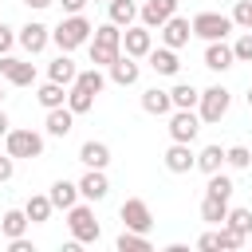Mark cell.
Wrapping results in <instances>:
<instances>
[{"label":"cell","instance_id":"f907efd6","mask_svg":"<svg viewBox=\"0 0 252 252\" xmlns=\"http://www.w3.org/2000/svg\"><path fill=\"white\" fill-rule=\"evenodd\" d=\"M248 32H252V28H248Z\"/></svg>","mask_w":252,"mask_h":252},{"label":"cell","instance_id":"30bf717a","mask_svg":"<svg viewBox=\"0 0 252 252\" xmlns=\"http://www.w3.org/2000/svg\"><path fill=\"white\" fill-rule=\"evenodd\" d=\"M16 43H20L28 55H39V51L51 43V28H47V24H39V20H32V24H24V28L16 32Z\"/></svg>","mask_w":252,"mask_h":252},{"label":"cell","instance_id":"1f68e13d","mask_svg":"<svg viewBox=\"0 0 252 252\" xmlns=\"http://www.w3.org/2000/svg\"><path fill=\"white\" fill-rule=\"evenodd\" d=\"M71 87H83V91H91V94H102L106 75H102V67H87V71H79V75H75V83H71Z\"/></svg>","mask_w":252,"mask_h":252},{"label":"cell","instance_id":"ba28073f","mask_svg":"<svg viewBox=\"0 0 252 252\" xmlns=\"http://www.w3.org/2000/svg\"><path fill=\"white\" fill-rule=\"evenodd\" d=\"M169 138L173 142H193L201 134V114L197 110H169Z\"/></svg>","mask_w":252,"mask_h":252},{"label":"cell","instance_id":"f35d334b","mask_svg":"<svg viewBox=\"0 0 252 252\" xmlns=\"http://www.w3.org/2000/svg\"><path fill=\"white\" fill-rule=\"evenodd\" d=\"M232 55H236V63H252V32L236 35V43H232Z\"/></svg>","mask_w":252,"mask_h":252},{"label":"cell","instance_id":"60d3db41","mask_svg":"<svg viewBox=\"0 0 252 252\" xmlns=\"http://www.w3.org/2000/svg\"><path fill=\"white\" fill-rule=\"evenodd\" d=\"M12 173H16V158H12V154H4V158H0V185H4V181H12Z\"/></svg>","mask_w":252,"mask_h":252},{"label":"cell","instance_id":"8992f818","mask_svg":"<svg viewBox=\"0 0 252 252\" xmlns=\"http://www.w3.org/2000/svg\"><path fill=\"white\" fill-rule=\"evenodd\" d=\"M4 154H12V158H39L43 154V134H35V130H8L4 134Z\"/></svg>","mask_w":252,"mask_h":252},{"label":"cell","instance_id":"d6a6232c","mask_svg":"<svg viewBox=\"0 0 252 252\" xmlns=\"http://www.w3.org/2000/svg\"><path fill=\"white\" fill-rule=\"evenodd\" d=\"M224 224L232 228V232H240V236H252V209H232L228 205V217H224Z\"/></svg>","mask_w":252,"mask_h":252},{"label":"cell","instance_id":"ac0fdd59","mask_svg":"<svg viewBox=\"0 0 252 252\" xmlns=\"http://www.w3.org/2000/svg\"><path fill=\"white\" fill-rule=\"evenodd\" d=\"M146 59H150V67H154L158 75H169V79H173V75L181 71L177 51H173V47H165V43H161V47H150V55H146Z\"/></svg>","mask_w":252,"mask_h":252},{"label":"cell","instance_id":"7c38bea8","mask_svg":"<svg viewBox=\"0 0 252 252\" xmlns=\"http://www.w3.org/2000/svg\"><path fill=\"white\" fill-rule=\"evenodd\" d=\"M158 32H161V43H165V47L181 51V47L189 43V35H193V24H189L185 16H177V12H173V16H169V20L158 28Z\"/></svg>","mask_w":252,"mask_h":252},{"label":"cell","instance_id":"bcb514c9","mask_svg":"<svg viewBox=\"0 0 252 252\" xmlns=\"http://www.w3.org/2000/svg\"><path fill=\"white\" fill-rule=\"evenodd\" d=\"M8 130H12V122H8V114H4V106H0V138H4Z\"/></svg>","mask_w":252,"mask_h":252},{"label":"cell","instance_id":"277c9868","mask_svg":"<svg viewBox=\"0 0 252 252\" xmlns=\"http://www.w3.org/2000/svg\"><path fill=\"white\" fill-rule=\"evenodd\" d=\"M228 106H232V91L228 87H205L201 91V98H197V114H201V122H220L224 114H228Z\"/></svg>","mask_w":252,"mask_h":252},{"label":"cell","instance_id":"5bb4252c","mask_svg":"<svg viewBox=\"0 0 252 252\" xmlns=\"http://www.w3.org/2000/svg\"><path fill=\"white\" fill-rule=\"evenodd\" d=\"M106 71H110L106 79H110V83H118V87H134V83H138V75H142L138 59H134V55H126V51H122V55H118Z\"/></svg>","mask_w":252,"mask_h":252},{"label":"cell","instance_id":"f6af8a7d","mask_svg":"<svg viewBox=\"0 0 252 252\" xmlns=\"http://www.w3.org/2000/svg\"><path fill=\"white\" fill-rule=\"evenodd\" d=\"M24 4H28V8H35V12H43V8H51L55 0H24Z\"/></svg>","mask_w":252,"mask_h":252},{"label":"cell","instance_id":"484cf974","mask_svg":"<svg viewBox=\"0 0 252 252\" xmlns=\"http://www.w3.org/2000/svg\"><path fill=\"white\" fill-rule=\"evenodd\" d=\"M220 165H224V150H220L217 142H213V146H205V150H197V161H193V169H201V173L209 177V173H217Z\"/></svg>","mask_w":252,"mask_h":252},{"label":"cell","instance_id":"f546056e","mask_svg":"<svg viewBox=\"0 0 252 252\" xmlns=\"http://www.w3.org/2000/svg\"><path fill=\"white\" fill-rule=\"evenodd\" d=\"M114 248H118V252H150L154 244H150V232H134V228H122V236L114 240Z\"/></svg>","mask_w":252,"mask_h":252},{"label":"cell","instance_id":"7a4b0ae2","mask_svg":"<svg viewBox=\"0 0 252 252\" xmlns=\"http://www.w3.org/2000/svg\"><path fill=\"white\" fill-rule=\"evenodd\" d=\"M91 32H94V24H91L83 12H75V16H63V20L51 28V43H55L59 51H75V47H83V43L91 39Z\"/></svg>","mask_w":252,"mask_h":252},{"label":"cell","instance_id":"681fc988","mask_svg":"<svg viewBox=\"0 0 252 252\" xmlns=\"http://www.w3.org/2000/svg\"><path fill=\"white\" fill-rule=\"evenodd\" d=\"M94 4H106V0H94Z\"/></svg>","mask_w":252,"mask_h":252},{"label":"cell","instance_id":"2e32d148","mask_svg":"<svg viewBox=\"0 0 252 252\" xmlns=\"http://www.w3.org/2000/svg\"><path fill=\"white\" fill-rule=\"evenodd\" d=\"M106 193H110L106 169H87V173L79 177V197H87V201H102Z\"/></svg>","mask_w":252,"mask_h":252},{"label":"cell","instance_id":"7dc6e473","mask_svg":"<svg viewBox=\"0 0 252 252\" xmlns=\"http://www.w3.org/2000/svg\"><path fill=\"white\" fill-rule=\"evenodd\" d=\"M244 98H248V106H252V87H248V94H244Z\"/></svg>","mask_w":252,"mask_h":252},{"label":"cell","instance_id":"ab89813d","mask_svg":"<svg viewBox=\"0 0 252 252\" xmlns=\"http://www.w3.org/2000/svg\"><path fill=\"white\" fill-rule=\"evenodd\" d=\"M12 43H16V32H12L8 24H0V55H8V51H12Z\"/></svg>","mask_w":252,"mask_h":252},{"label":"cell","instance_id":"ffe728a7","mask_svg":"<svg viewBox=\"0 0 252 252\" xmlns=\"http://www.w3.org/2000/svg\"><path fill=\"white\" fill-rule=\"evenodd\" d=\"M43 126H47V134H51V138H67V134H71V126H75V110H71L67 102H63V106H51Z\"/></svg>","mask_w":252,"mask_h":252},{"label":"cell","instance_id":"4fadbf2b","mask_svg":"<svg viewBox=\"0 0 252 252\" xmlns=\"http://www.w3.org/2000/svg\"><path fill=\"white\" fill-rule=\"evenodd\" d=\"M177 4H181V0H146V4L138 8V20H142L146 28H161V24L177 12Z\"/></svg>","mask_w":252,"mask_h":252},{"label":"cell","instance_id":"e0dca14e","mask_svg":"<svg viewBox=\"0 0 252 252\" xmlns=\"http://www.w3.org/2000/svg\"><path fill=\"white\" fill-rule=\"evenodd\" d=\"M236 63V55H232V43H224V39H213V43H205V67L209 71H228Z\"/></svg>","mask_w":252,"mask_h":252},{"label":"cell","instance_id":"5b68a950","mask_svg":"<svg viewBox=\"0 0 252 252\" xmlns=\"http://www.w3.org/2000/svg\"><path fill=\"white\" fill-rule=\"evenodd\" d=\"M189 24H193V35L205 39V43L228 39V32H232V16H224V12H197Z\"/></svg>","mask_w":252,"mask_h":252},{"label":"cell","instance_id":"d6986e66","mask_svg":"<svg viewBox=\"0 0 252 252\" xmlns=\"http://www.w3.org/2000/svg\"><path fill=\"white\" fill-rule=\"evenodd\" d=\"M75 75H79V67H75V59H71V51H59V55L47 63V79H51V83L71 87V83H75Z\"/></svg>","mask_w":252,"mask_h":252},{"label":"cell","instance_id":"52a82bcc","mask_svg":"<svg viewBox=\"0 0 252 252\" xmlns=\"http://www.w3.org/2000/svg\"><path fill=\"white\" fill-rule=\"evenodd\" d=\"M118 217H122V224L134 228V232H150V228H154V213H150V205H146L142 197H126L122 209H118Z\"/></svg>","mask_w":252,"mask_h":252},{"label":"cell","instance_id":"83f0119b","mask_svg":"<svg viewBox=\"0 0 252 252\" xmlns=\"http://www.w3.org/2000/svg\"><path fill=\"white\" fill-rule=\"evenodd\" d=\"M51 209H55V205H51V197H47V193H32V197H28V205H24V213H28V220H32V224H43V220L51 217Z\"/></svg>","mask_w":252,"mask_h":252},{"label":"cell","instance_id":"4316f807","mask_svg":"<svg viewBox=\"0 0 252 252\" xmlns=\"http://www.w3.org/2000/svg\"><path fill=\"white\" fill-rule=\"evenodd\" d=\"M106 12H110V24H118V28H130L138 20V4L134 0H106Z\"/></svg>","mask_w":252,"mask_h":252},{"label":"cell","instance_id":"603a6c76","mask_svg":"<svg viewBox=\"0 0 252 252\" xmlns=\"http://www.w3.org/2000/svg\"><path fill=\"white\" fill-rule=\"evenodd\" d=\"M197 98H201V91H197L193 83H173V87H169L173 110H197Z\"/></svg>","mask_w":252,"mask_h":252},{"label":"cell","instance_id":"d590c367","mask_svg":"<svg viewBox=\"0 0 252 252\" xmlns=\"http://www.w3.org/2000/svg\"><path fill=\"white\" fill-rule=\"evenodd\" d=\"M224 165L248 169V165H252V150H248V146H228V150H224Z\"/></svg>","mask_w":252,"mask_h":252},{"label":"cell","instance_id":"d4e9b609","mask_svg":"<svg viewBox=\"0 0 252 252\" xmlns=\"http://www.w3.org/2000/svg\"><path fill=\"white\" fill-rule=\"evenodd\" d=\"M142 110H146V114H169V110H173V102H169V91H161V87H150V91H142Z\"/></svg>","mask_w":252,"mask_h":252},{"label":"cell","instance_id":"74e56055","mask_svg":"<svg viewBox=\"0 0 252 252\" xmlns=\"http://www.w3.org/2000/svg\"><path fill=\"white\" fill-rule=\"evenodd\" d=\"M232 28H252V0H236V8H232Z\"/></svg>","mask_w":252,"mask_h":252},{"label":"cell","instance_id":"b9f144b4","mask_svg":"<svg viewBox=\"0 0 252 252\" xmlns=\"http://www.w3.org/2000/svg\"><path fill=\"white\" fill-rule=\"evenodd\" d=\"M8 252H35V244H32L28 236H12V240H8Z\"/></svg>","mask_w":252,"mask_h":252},{"label":"cell","instance_id":"44dd1931","mask_svg":"<svg viewBox=\"0 0 252 252\" xmlns=\"http://www.w3.org/2000/svg\"><path fill=\"white\" fill-rule=\"evenodd\" d=\"M79 161H83L87 169H106V165H110V146L91 138V142H83V146H79Z\"/></svg>","mask_w":252,"mask_h":252},{"label":"cell","instance_id":"7bdbcfd3","mask_svg":"<svg viewBox=\"0 0 252 252\" xmlns=\"http://www.w3.org/2000/svg\"><path fill=\"white\" fill-rule=\"evenodd\" d=\"M197 248H201V252H213V248H217V232H201V236H197Z\"/></svg>","mask_w":252,"mask_h":252},{"label":"cell","instance_id":"cb8c5ba5","mask_svg":"<svg viewBox=\"0 0 252 252\" xmlns=\"http://www.w3.org/2000/svg\"><path fill=\"white\" fill-rule=\"evenodd\" d=\"M35 102H39L43 110H51V106H63V102H67V87L47 79V83H39V91H35Z\"/></svg>","mask_w":252,"mask_h":252},{"label":"cell","instance_id":"8fae6325","mask_svg":"<svg viewBox=\"0 0 252 252\" xmlns=\"http://www.w3.org/2000/svg\"><path fill=\"white\" fill-rule=\"evenodd\" d=\"M0 75H4L12 87H32V83H35V63L16 59V55H0Z\"/></svg>","mask_w":252,"mask_h":252},{"label":"cell","instance_id":"7402d4cb","mask_svg":"<svg viewBox=\"0 0 252 252\" xmlns=\"http://www.w3.org/2000/svg\"><path fill=\"white\" fill-rule=\"evenodd\" d=\"M47 197H51V205H55V209H63V213H67V209L79 201V181H67V177H59V181L51 185V193H47Z\"/></svg>","mask_w":252,"mask_h":252},{"label":"cell","instance_id":"c3c4849f","mask_svg":"<svg viewBox=\"0 0 252 252\" xmlns=\"http://www.w3.org/2000/svg\"><path fill=\"white\" fill-rule=\"evenodd\" d=\"M0 102H4V87H0Z\"/></svg>","mask_w":252,"mask_h":252},{"label":"cell","instance_id":"836d02e7","mask_svg":"<svg viewBox=\"0 0 252 252\" xmlns=\"http://www.w3.org/2000/svg\"><path fill=\"white\" fill-rule=\"evenodd\" d=\"M94 98H98V94H91V91H83V87H67V106H71L75 114H87V110L94 106Z\"/></svg>","mask_w":252,"mask_h":252},{"label":"cell","instance_id":"f1b7e54d","mask_svg":"<svg viewBox=\"0 0 252 252\" xmlns=\"http://www.w3.org/2000/svg\"><path fill=\"white\" fill-rule=\"evenodd\" d=\"M28 224H32V220H28V213H24V209H8V213L0 217V232H4L8 240H12V236H24V232H28Z\"/></svg>","mask_w":252,"mask_h":252},{"label":"cell","instance_id":"ee69618b","mask_svg":"<svg viewBox=\"0 0 252 252\" xmlns=\"http://www.w3.org/2000/svg\"><path fill=\"white\" fill-rule=\"evenodd\" d=\"M59 4H63V12H67V16H75V12H83L91 0H59Z\"/></svg>","mask_w":252,"mask_h":252},{"label":"cell","instance_id":"4dcf8cb0","mask_svg":"<svg viewBox=\"0 0 252 252\" xmlns=\"http://www.w3.org/2000/svg\"><path fill=\"white\" fill-rule=\"evenodd\" d=\"M224 217H228V201L205 193V201H201V220H209V224H224Z\"/></svg>","mask_w":252,"mask_h":252},{"label":"cell","instance_id":"6da1fadb","mask_svg":"<svg viewBox=\"0 0 252 252\" xmlns=\"http://www.w3.org/2000/svg\"><path fill=\"white\" fill-rule=\"evenodd\" d=\"M87 47H91V63H94V67H110V63L122 55V28L110 24V20L98 24V28L91 32Z\"/></svg>","mask_w":252,"mask_h":252},{"label":"cell","instance_id":"e575fe53","mask_svg":"<svg viewBox=\"0 0 252 252\" xmlns=\"http://www.w3.org/2000/svg\"><path fill=\"white\" fill-rule=\"evenodd\" d=\"M232 189H236V185H232V177H228V173H220V169H217V173H209V185H205V193H209V197H224V201H228V197H232Z\"/></svg>","mask_w":252,"mask_h":252},{"label":"cell","instance_id":"9a60e30c","mask_svg":"<svg viewBox=\"0 0 252 252\" xmlns=\"http://www.w3.org/2000/svg\"><path fill=\"white\" fill-rule=\"evenodd\" d=\"M193 161H197L193 142H173V146L165 150V169H169V173H189Z\"/></svg>","mask_w":252,"mask_h":252},{"label":"cell","instance_id":"8d00e7d4","mask_svg":"<svg viewBox=\"0 0 252 252\" xmlns=\"http://www.w3.org/2000/svg\"><path fill=\"white\" fill-rule=\"evenodd\" d=\"M244 240H248V236L232 232L228 224H220V228H217V248H228V252H236V248H244Z\"/></svg>","mask_w":252,"mask_h":252},{"label":"cell","instance_id":"9c48e42d","mask_svg":"<svg viewBox=\"0 0 252 252\" xmlns=\"http://www.w3.org/2000/svg\"><path fill=\"white\" fill-rule=\"evenodd\" d=\"M150 47H154V28H146V24H130V28L122 32V51H126V55L146 59Z\"/></svg>","mask_w":252,"mask_h":252},{"label":"cell","instance_id":"3957f363","mask_svg":"<svg viewBox=\"0 0 252 252\" xmlns=\"http://www.w3.org/2000/svg\"><path fill=\"white\" fill-rule=\"evenodd\" d=\"M67 228H71V240H79V244H98V236H102V224L94 220V209L79 205V201L67 209Z\"/></svg>","mask_w":252,"mask_h":252}]
</instances>
